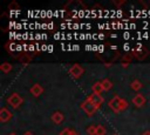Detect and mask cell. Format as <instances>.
I'll use <instances>...</instances> for the list:
<instances>
[{
  "label": "cell",
  "instance_id": "6da1fadb",
  "mask_svg": "<svg viewBox=\"0 0 150 135\" xmlns=\"http://www.w3.org/2000/svg\"><path fill=\"white\" fill-rule=\"evenodd\" d=\"M80 107H81V109H82V110H83L88 116L94 115V114L96 113V110L98 109V108H97L93 102H90V101H89V100H87V99H86V100L80 104Z\"/></svg>",
  "mask_w": 150,
  "mask_h": 135
},
{
  "label": "cell",
  "instance_id": "7a4b0ae2",
  "mask_svg": "<svg viewBox=\"0 0 150 135\" xmlns=\"http://www.w3.org/2000/svg\"><path fill=\"white\" fill-rule=\"evenodd\" d=\"M22 102H23V99H22L18 93H13V94H11V95L7 97V103H8L12 108H14V109L19 108V107L22 104Z\"/></svg>",
  "mask_w": 150,
  "mask_h": 135
},
{
  "label": "cell",
  "instance_id": "3957f363",
  "mask_svg": "<svg viewBox=\"0 0 150 135\" xmlns=\"http://www.w3.org/2000/svg\"><path fill=\"white\" fill-rule=\"evenodd\" d=\"M121 101H122V99H121L118 95H115L112 99L109 100V102H108V107H109L114 113L118 114V113L122 112V109H121Z\"/></svg>",
  "mask_w": 150,
  "mask_h": 135
},
{
  "label": "cell",
  "instance_id": "277c9868",
  "mask_svg": "<svg viewBox=\"0 0 150 135\" xmlns=\"http://www.w3.org/2000/svg\"><path fill=\"white\" fill-rule=\"evenodd\" d=\"M83 72H84V69H83L79 63L73 65V66L69 68V70H68L69 75H71V77H74V79H79V77H81V75L83 74Z\"/></svg>",
  "mask_w": 150,
  "mask_h": 135
},
{
  "label": "cell",
  "instance_id": "5b68a950",
  "mask_svg": "<svg viewBox=\"0 0 150 135\" xmlns=\"http://www.w3.org/2000/svg\"><path fill=\"white\" fill-rule=\"evenodd\" d=\"M87 100H89L90 102H93L97 108H100L101 104H102L103 101H104L103 96H102L101 94H96V93H93V94H90L89 96H87Z\"/></svg>",
  "mask_w": 150,
  "mask_h": 135
},
{
  "label": "cell",
  "instance_id": "8992f818",
  "mask_svg": "<svg viewBox=\"0 0 150 135\" xmlns=\"http://www.w3.org/2000/svg\"><path fill=\"white\" fill-rule=\"evenodd\" d=\"M12 116H13V114L9 112V109H8V108L2 107V108L0 109V121H1L2 123H5V122L9 121V120L12 119Z\"/></svg>",
  "mask_w": 150,
  "mask_h": 135
},
{
  "label": "cell",
  "instance_id": "52a82bcc",
  "mask_svg": "<svg viewBox=\"0 0 150 135\" xmlns=\"http://www.w3.org/2000/svg\"><path fill=\"white\" fill-rule=\"evenodd\" d=\"M145 97L142 95V94H136L134 97H132V103L137 107V108H141V107H143L144 106V103H145Z\"/></svg>",
  "mask_w": 150,
  "mask_h": 135
},
{
  "label": "cell",
  "instance_id": "ba28073f",
  "mask_svg": "<svg viewBox=\"0 0 150 135\" xmlns=\"http://www.w3.org/2000/svg\"><path fill=\"white\" fill-rule=\"evenodd\" d=\"M29 92H30V94H32L33 96L38 97V96H40V95L43 93V88H42L41 85H39V83H34V85L30 87Z\"/></svg>",
  "mask_w": 150,
  "mask_h": 135
},
{
  "label": "cell",
  "instance_id": "9c48e42d",
  "mask_svg": "<svg viewBox=\"0 0 150 135\" xmlns=\"http://www.w3.org/2000/svg\"><path fill=\"white\" fill-rule=\"evenodd\" d=\"M50 119H52V121H53V122H54L55 124H60V123H61V122L63 121L64 116H63V114H62L61 112L56 110V112H54V113L52 114Z\"/></svg>",
  "mask_w": 150,
  "mask_h": 135
},
{
  "label": "cell",
  "instance_id": "30bf717a",
  "mask_svg": "<svg viewBox=\"0 0 150 135\" xmlns=\"http://www.w3.org/2000/svg\"><path fill=\"white\" fill-rule=\"evenodd\" d=\"M91 90H93V93H96V94H101L104 89H103V86H102V83H101V81H97V82H95L93 86H91Z\"/></svg>",
  "mask_w": 150,
  "mask_h": 135
},
{
  "label": "cell",
  "instance_id": "8fae6325",
  "mask_svg": "<svg viewBox=\"0 0 150 135\" xmlns=\"http://www.w3.org/2000/svg\"><path fill=\"white\" fill-rule=\"evenodd\" d=\"M142 87H143V85H142V82H141L139 80H134V81L130 83V88H131L132 90H135V92L141 90Z\"/></svg>",
  "mask_w": 150,
  "mask_h": 135
},
{
  "label": "cell",
  "instance_id": "7c38bea8",
  "mask_svg": "<svg viewBox=\"0 0 150 135\" xmlns=\"http://www.w3.org/2000/svg\"><path fill=\"white\" fill-rule=\"evenodd\" d=\"M8 9H9V12H20V6L18 5L16 1H12L8 5Z\"/></svg>",
  "mask_w": 150,
  "mask_h": 135
},
{
  "label": "cell",
  "instance_id": "4fadbf2b",
  "mask_svg": "<svg viewBox=\"0 0 150 135\" xmlns=\"http://www.w3.org/2000/svg\"><path fill=\"white\" fill-rule=\"evenodd\" d=\"M101 83H102V86H103V89H104V90H110V89H111V87H112L111 81H110V80H108V79H103V80L101 81Z\"/></svg>",
  "mask_w": 150,
  "mask_h": 135
},
{
  "label": "cell",
  "instance_id": "5bb4252c",
  "mask_svg": "<svg viewBox=\"0 0 150 135\" xmlns=\"http://www.w3.org/2000/svg\"><path fill=\"white\" fill-rule=\"evenodd\" d=\"M0 69H1L4 73H9V72L12 70V65H11L9 62H4V63H1Z\"/></svg>",
  "mask_w": 150,
  "mask_h": 135
},
{
  "label": "cell",
  "instance_id": "9a60e30c",
  "mask_svg": "<svg viewBox=\"0 0 150 135\" xmlns=\"http://www.w3.org/2000/svg\"><path fill=\"white\" fill-rule=\"evenodd\" d=\"M105 134H107L105 127H103L102 124H97L96 126V135H105Z\"/></svg>",
  "mask_w": 150,
  "mask_h": 135
},
{
  "label": "cell",
  "instance_id": "2e32d148",
  "mask_svg": "<svg viewBox=\"0 0 150 135\" xmlns=\"http://www.w3.org/2000/svg\"><path fill=\"white\" fill-rule=\"evenodd\" d=\"M132 58H134V54H124L122 58H121V61L122 62H130L131 60H132Z\"/></svg>",
  "mask_w": 150,
  "mask_h": 135
},
{
  "label": "cell",
  "instance_id": "e0dca14e",
  "mask_svg": "<svg viewBox=\"0 0 150 135\" xmlns=\"http://www.w3.org/2000/svg\"><path fill=\"white\" fill-rule=\"evenodd\" d=\"M87 134L88 135H96V126H94V124H90L88 128H87Z\"/></svg>",
  "mask_w": 150,
  "mask_h": 135
},
{
  "label": "cell",
  "instance_id": "ac0fdd59",
  "mask_svg": "<svg viewBox=\"0 0 150 135\" xmlns=\"http://www.w3.org/2000/svg\"><path fill=\"white\" fill-rule=\"evenodd\" d=\"M73 130H74V129H71V128H63V129L60 131L59 135H71Z\"/></svg>",
  "mask_w": 150,
  "mask_h": 135
},
{
  "label": "cell",
  "instance_id": "d6986e66",
  "mask_svg": "<svg viewBox=\"0 0 150 135\" xmlns=\"http://www.w3.org/2000/svg\"><path fill=\"white\" fill-rule=\"evenodd\" d=\"M125 1L124 0H112V4L116 6V7H121Z\"/></svg>",
  "mask_w": 150,
  "mask_h": 135
},
{
  "label": "cell",
  "instance_id": "ffe728a7",
  "mask_svg": "<svg viewBox=\"0 0 150 135\" xmlns=\"http://www.w3.org/2000/svg\"><path fill=\"white\" fill-rule=\"evenodd\" d=\"M16 46H18V43H14V42H9V50H11V52H14V50H16Z\"/></svg>",
  "mask_w": 150,
  "mask_h": 135
},
{
  "label": "cell",
  "instance_id": "44dd1931",
  "mask_svg": "<svg viewBox=\"0 0 150 135\" xmlns=\"http://www.w3.org/2000/svg\"><path fill=\"white\" fill-rule=\"evenodd\" d=\"M123 38H124V40H128V39L131 38V35H130L129 32H124V33H123Z\"/></svg>",
  "mask_w": 150,
  "mask_h": 135
},
{
  "label": "cell",
  "instance_id": "7402d4cb",
  "mask_svg": "<svg viewBox=\"0 0 150 135\" xmlns=\"http://www.w3.org/2000/svg\"><path fill=\"white\" fill-rule=\"evenodd\" d=\"M123 49H124V50H125V52H128V50H129V49H130V45H129V43H128V42H125V43H124V45H123Z\"/></svg>",
  "mask_w": 150,
  "mask_h": 135
},
{
  "label": "cell",
  "instance_id": "603a6c76",
  "mask_svg": "<svg viewBox=\"0 0 150 135\" xmlns=\"http://www.w3.org/2000/svg\"><path fill=\"white\" fill-rule=\"evenodd\" d=\"M34 50H36V47H35V45H33V43H29V52H34Z\"/></svg>",
  "mask_w": 150,
  "mask_h": 135
},
{
  "label": "cell",
  "instance_id": "cb8c5ba5",
  "mask_svg": "<svg viewBox=\"0 0 150 135\" xmlns=\"http://www.w3.org/2000/svg\"><path fill=\"white\" fill-rule=\"evenodd\" d=\"M73 28H74V29H80V28H81V25L77 23V22H75V23H73Z\"/></svg>",
  "mask_w": 150,
  "mask_h": 135
},
{
  "label": "cell",
  "instance_id": "d4e9b609",
  "mask_svg": "<svg viewBox=\"0 0 150 135\" xmlns=\"http://www.w3.org/2000/svg\"><path fill=\"white\" fill-rule=\"evenodd\" d=\"M21 50H23V47H22V45L18 43V46H16V52H21Z\"/></svg>",
  "mask_w": 150,
  "mask_h": 135
},
{
  "label": "cell",
  "instance_id": "484cf974",
  "mask_svg": "<svg viewBox=\"0 0 150 135\" xmlns=\"http://www.w3.org/2000/svg\"><path fill=\"white\" fill-rule=\"evenodd\" d=\"M122 15H123V12L118 9V11L116 12V19H117V18H120V16H122Z\"/></svg>",
  "mask_w": 150,
  "mask_h": 135
},
{
  "label": "cell",
  "instance_id": "4316f807",
  "mask_svg": "<svg viewBox=\"0 0 150 135\" xmlns=\"http://www.w3.org/2000/svg\"><path fill=\"white\" fill-rule=\"evenodd\" d=\"M60 36H62V34H60V33H55V34H54V39H55V40H59V39H61Z\"/></svg>",
  "mask_w": 150,
  "mask_h": 135
},
{
  "label": "cell",
  "instance_id": "83f0119b",
  "mask_svg": "<svg viewBox=\"0 0 150 135\" xmlns=\"http://www.w3.org/2000/svg\"><path fill=\"white\" fill-rule=\"evenodd\" d=\"M42 39V34H40V33H38V34H35V40H41Z\"/></svg>",
  "mask_w": 150,
  "mask_h": 135
},
{
  "label": "cell",
  "instance_id": "f1b7e54d",
  "mask_svg": "<svg viewBox=\"0 0 150 135\" xmlns=\"http://www.w3.org/2000/svg\"><path fill=\"white\" fill-rule=\"evenodd\" d=\"M97 27H98V29H105V23H104V25L98 23V25H97Z\"/></svg>",
  "mask_w": 150,
  "mask_h": 135
},
{
  "label": "cell",
  "instance_id": "f546056e",
  "mask_svg": "<svg viewBox=\"0 0 150 135\" xmlns=\"http://www.w3.org/2000/svg\"><path fill=\"white\" fill-rule=\"evenodd\" d=\"M129 28H130V29H135V28H136V25H135L134 22H130V23H129Z\"/></svg>",
  "mask_w": 150,
  "mask_h": 135
},
{
  "label": "cell",
  "instance_id": "4dcf8cb0",
  "mask_svg": "<svg viewBox=\"0 0 150 135\" xmlns=\"http://www.w3.org/2000/svg\"><path fill=\"white\" fill-rule=\"evenodd\" d=\"M41 50H48V46L47 45H41Z\"/></svg>",
  "mask_w": 150,
  "mask_h": 135
},
{
  "label": "cell",
  "instance_id": "1f68e13d",
  "mask_svg": "<svg viewBox=\"0 0 150 135\" xmlns=\"http://www.w3.org/2000/svg\"><path fill=\"white\" fill-rule=\"evenodd\" d=\"M98 52H100V53L104 52V46H103V45H100V46H98Z\"/></svg>",
  "mask_w": 150,
  "mask_h": 135
},
{
  "label": "cell",
  "instance_id": "d6a6232c",
  "mask_svg": "<svg viewBox=\"0 0 150 135\" xmlns=\"http://www.w3.org/2000/svg\"><path fill=\"white\" fill-rule=\"evenodd\" d=\"M35 47H36V52H38V53H39V52H41V46L39 45V42L35 45Z\"/></svg>",
  "mask_w": 150,
  "mask_h": 135
},
{
  "label": "cell",
  "instance_id": "836d02e7",
  "mask_svg": "<svg viewBox=\"0 0 150 135\" xmlns=\"http://www.w3.org/2000/svg\"><path fill=\"white\" fill-rule=\"evenodd\" d=\"M79 49H80L79 45H73V50H79Z\"/></svg>",
  "mask_w": 150,
  "mask_h": 135
},
{
  "label": "cell",
  "instance_id": "e575fe53",
  "mask_svg": "<svg viewBox=\"0 0 150 135\" xmlns=\"http://www.w3.org/2000/svg\"><path fill=\"white\" fill-rule=\"evenodd\" d=\"M54 27V23L53 22H48V29H53Z\"/></svg>",
  "mask_w": 150,
  "mask_h": 135
},
{
  "label": "cell",
  "instance_id": "d590c367",
  "mask_svg": "<svg viewBox=\"0 0 150 135\" xmlns=\"http://www.w3.org/2000/svg\"><path fill=\"white\" fill-rule=\"evenodd\" d=\"M22 28V25L21 23H16L15 25V29H21Z\"/></svg>",
  "mask_w": 150,
  "mask_h": 135
},
{
  "label": "cell",
  "instance_id": "8d00e7d4",
  "mask_svg": "<svg viewBox=\"0 0 150 135\" xmlns=\"http://www.w3.org/2000/svg\"><path fill=\"white\" fill-rule=\"evenodd\" d=\"M93 50H95V52L97 50L98 52V46L97 45H93Z\"/></svg>",
  "mask_w": 150,
  "mask_h": 135
},
{
  "label": "cell",
  "instance_id": "74e56055",
  "mask_svg": "<svg viewBox=\"0 0 150 135\" xmlns=\"http://www.w3.org/2000/svg\"><path fill=\"white\" fill-rule=\"evenodd\" d=\"M47 52H49V53L53 52V46H52V45H48V50H47Z\"/></svg>",
  "mask_w": 150,
  "mask_h": 135
},
{
  "label": "cell",
  "instance_id": "f35d334b",
  "mask_svg": "<svg viewBox=\"0 0 150 135\" xmlns=\"http://www.w3.org/2000/svg\"><path fill=\"white\" fill-rule=\"evenodd\" d=\"M79 39H81V40H84V39H87V36L84 35V34H80V38Z\"/></svg>",
  "mask_w": 150,
  "mask_h": 135
},
{
  "label": "cell",
  "instance_id": "ab89813d",
  "mask_svg": "<svg viewBox=\"0 0 150 135\" xmlns=\"http://www.w3.org/2000/svg\"><path fill=\"white\" fill-rule=\"evenodd\" d=\"M148 36H149V33H148V32L143 33V38H144V39H148Z\"/></svg>",
  "mask_w": 150,
  "mask_h": 135
},
{
  "label": "cell",
  "instance_id": "60d3db41",
  "mask_svg": "<svg viewBox=\"0 0 150 135\" xmlns=\"http://www.w3.org/2000/svg\"><path fill=\"white\" fill-rule=\"evenodd\" d=\"M122 66H123V68H127L129 66V63L128 62H122Z\"/></svg>",
  "mask_w": 150,
  "mask_h": 135
},
{
  "label": "cell",
  "instance_id": "b9f144b4",
  "mask_svg": "<svg viewBox=\"0 0 150 135\" xmlns=\"http://www.w3.org/2000/svg\"><path fill=\"white\" fill-rule=\"evenodd\" d=\"M142 135H150V130H145V131H143Z\"/></svg>",
  "mask_w": 150,
  "mask_h": 135
},
{
  "label": "cell",
  "instance_id": "7bdbcfd3",
  "mask_svg": "<svg viewBox=\"0 0 150 135\" xmlns=\"http://www.w3.org/2000/svg\"><path fill=\"white\" fill-rule=\"evenodd\" d=\"M98 39L100 40H103L104 39V34H98Z\"/></svg>",
  "mask_w": 150,
  "mask_h": 135
},
{
  "label": "cell",
  "instance_id": "ee69618b",
  "mask_svg": "<svg viewBox=\"0 0 150 135\" xmlns=\"http://www.w3.org/2000/svg\"><path fill=\"white\" fill-rule=\"evenodd\" d=\"M22 135H33V133L32 131H25Z\"/></svg>",
  "mask_w": 150,
  "mask_h": 135
},
{
  "label": "cell",
  "instance_id": "f6af8a7d",
  "mask_svg": "<svg viewBox=\"0 0 150 135\" xmlns=\"http://www.w3.org/2000/svg\"><path fill=\"white\" fill-rule=\"evenodd\" d=\"M110 48H111V50H112V49H114V50H116L117 46H115V45H114V46H110Z\"/></svg>",
  "mask_w": 150,
  "mask_h": 135
},
{
  "label": "cell",
  "instance_id": "bcb514c9",
  "mask_svg": "<svg viewBox=\"0 0 150 135\" xmlns=\"http://www.w3.org/2000/svg\"><path fill=\"white\" fill-rule=\"evenodd\" d=\"M67 39L70 40V39H71V34H67Z\"/></svg>",
  "mask_w": 150,
  "mask_h": 135
},
{
  "label": "cell",
  "instance_id": "7dc6e473",
  "mask_svg": "<svg viewBox=\"0 0 150 135\" xmlns=\"http://www.w3.org/2000/svg\"><path fill=\"white\" fill-rule=\"evenodd\" d=\"M71 135H79V133H77V131H75V130H73V133H71Z\"/></svg>",
  "mask_w": 150,
  "mask_h": 135
},
{
  "label": "cell",
  "instance_id": "c3c4849f",
  "mask_svg": "<svg viewBox=\"0 0 150 135\" xmlns=\"http://www.w3.org/2000/svg\"><path fill=\"white\" fill-rule=\"evenodd\" d=\"M86 27H87V29H90V27H91V26H90L89 23H87V25H86Z\"/></svg>",
  "mask_w": 150,
  "mask_h": 135
},
{
  "label": "cell",
  "instance_id": "681fc988",
  "mask_svg": "<svg viewBox=\"0 0 150 135\" xmlns=\"http://www.w3.org/2000/svg\"><path fill=\"white\" fill-rule=\"evenodd\" d=\"M116 36H117V35H116V34H111V38H112V39H115V38H116Z\"/></svg>",
  "mask_w": 150,
  "mask_h": 135
},
{
  "label": "cell",
  "instance_id": "f907efd6",
  "mask_svg": "<svg viewBox=\"0 0 150 135\" xmlns=\"http://www.w3.org/2000/svg\"><path fill=\"white\" fill-rule=\"evenodd\" d=\"M148 15H149V16H150V9H149V11H148Z\"/></svg>",
  "mask_w": 150,
  "mask_h": 135
},
{
  "label": "cell",
  "instance_id": "816d5d0a",
  "mask_svg": "<svg viewBox=\"0 0 150 135\" xmlns=\"http://www.w3.org/2000/svg\"><path fill=\"white\" fill-rule=\"evenodd\" d=\"M9 135H16V134H14V133H11V134H9Z\"/></svg>",
  "mask_w": 150,
  "mask_h": 135
},
{
  "label": "cell",
  "instance_id": "f5cc1de1",
  "mask_svg": "<svg viewBox=\"0 0 150 135\" xmlns=\"http://www.w3.org/2000/svg\"><path fill=\"white\" fill-rule=\"evenodd\" d=\"M112 135H118V134H112Z\"/></svg>",
  "mask_w": 150,
  "mask_h": 135
}]
</instances>
